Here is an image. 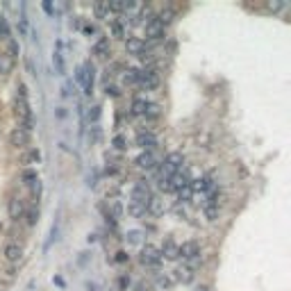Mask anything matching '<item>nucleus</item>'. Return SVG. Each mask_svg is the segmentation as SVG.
I'll return each instance as SVG.
<instances>
[{
	"label": "nucleus",
	"instance_id": "46",
	"mask_svg": "<svg viewBox=\"0 0 291 291\" xmlns=\"http://www.w3.org/2000/svg\"><path fill=\"white\" fill-rule=\"evenodd\" d=\"M130 287V278L127 275H121L119 278V289H127Z\"/></svg>",
	"mask_w": 291,
	"mask_h": 291
},
{
	"label": "nucleus",
	"instance_id": "44",
	"mask_svg": "<svg viewBox=\"0 0 291 291\" xmlns=\"http://www.w3.org/2000/svg\"><path fill=\"white\" fill-rule=\"evenodd\" d=\"M2 273H5V278H7V280H14V275H16V266H14V264H9V266H7V269H5V271H2Z\"/></svg>",
	"mask_w": 291,
	"mask_h": 291
},
{
	"label": "nucleus",
	"instance_id": "2",
	"mask_svg": "<svg viewBox=\"0 0 291 291\" xmlns=\"http://www.w3.org/2000/svg\"><path fill=\"white\" fill-rule=\"evenodd\" d=\"M182 168H185V157H182V152H168L164 157V162H162L159 175H162V178H171V175H175V173L182 171Z\"/></svg>",
	"mask_w": 291,
	"mask_h": 291
},
{
	"label": "nucleus",
	"instance_id": "19",
	"mask_svg": "<svg viewBox=\"0 0 291 291\" xmlns=\"http://www.w3.org/2000/svg\"><path fill=\"white\" fill-rule=\"evenodd\" d=\"M134 164L139 166L141 171H152V168L157 166V157H155L152 152H141V155H137Z\"/></svg>",
	"mask_w": 291,
	"mask_h": 291
},
{
	"label": "nucleus",
	"instance_id": "12",
	"mask_svg": "<svg viewBox=\"0 0 291 291\" xmlns=\"http://www.w3.org/2000/svg\"><path fill=\"white\" fill-rule=\"evenodd\" d=\"M159 255H162V259H168V262H175V259H180V248H178V244H175V239L166 237L164 241H162Z\"/></svg>",
	"mask_w": 291,
	"mask_h": 291
},
{
	"label": "nucleus",
	"instance_id": "9",
	"mask_svg": "<svg viewBox=\"0 0 291 291\" xmlns=\"http://www.w3.org/2000/svg\"><path fill=\"white\" fill-rule=\"evenodd\" d=\"M178 248H180V257H185L187 262H198L200 259V244L196 239H189V241H185Z\"/></svg>",
	"mask_w": 291,
	"mask_h": 291
},
{
	"label": "nucleus",
	"instance_id": "8",
	"mask_svg": "<svg viewBox=\"0 0 291 291\" xmlns=\"http://www.w3.org/2000/svg\"><path fill=\"white\" fill-rule=\"evenodd\" d=\"M162 41H166V27L152 21L150 25H146V43L152 48L155 43H162Z\"/></svg>",
	"mask_w": 291,
	"mask_h": 291
},
{
	"label": "nucleus",
	"instance_id": "37",
	"mask_svg": "<svg viewBox=\"0 0 291 291\" xmlns=\"http://www.w3.org/2000/svg\"><path fill=\"white\" fill-rule=\"evenodd\" d=\"M23 182H25V185H34V182H39V178H37V171H32V168H25V171H23Z\"/></svg>",
	"mask_w": 291,
	"mask_h": 291
},
{
	"label": "nucleus",
	"instance_id": "22",
	"mask_svg": "<svg viewBox=\"0 0 291 291\" xmlns=\"http://www.w3.org/2000/svg\"><path fill=\"white\" fill-rule=\"evenodd\" d=\"M155 285H157L159 289L168 291V289H173V285H175V280H173L171 273H162V271H157V275H155Z\"/></svg>",
	"mask_w": 291,
	"mask_h": 291
},
{
	"label": "nucleus",
	"instance_id": "33",
	"mask_svg": "<svg viewBox=\"0 0 291 291\" xmlns=\"http://www.w3.org/2000/svg\"><path fill=\"white\" fill-rule=\"evenodd\" d=\"M9 37H12V30H9V23H7V19L0 14V39H7L9 41Z\"/></svg>",
	"mask_w": 291,
	"mask_h": 291
},
{
	"label": "nucleus",
	"instance_id": "49",
	"mask_svg": "<svg viewBox=\"0 0 291 291\" xmlns=\"http://www.w3.org/2000/svg\"><path fill=\"white\" fill-rule=\"evenodd\" d=\"M269 9L271 12H280V9H285V5L282 2H269Z\"/></svg>",
	"mask_w": 291,
	"mask_h": 291
},
{
	"label": "nucleus",
	"instance_id": "18",
	"mask_svg": "<svg viewBox=\"0 0 291 291\" xmlns=\"http://www.w3.org/2000/svg\"><path fill=\"white\" fill-rule=\"evenodd\" d=\"M134 144L139 146L144 152H152V148L157 146V137H155V134H148V132H139L137 139H134Z\"/></svg>",
	"mask_w": 291,
	"mask_h": 291
},
{
	"label": "nucleus",
	"instance_id": "20",
	"mask_svg": "<svg viewBox=\"0 0 291 291\" xmlns=\"http://www.w3.org/2000/svg\"><path fill=\"white\" fill-rule=\"evenodd\" d=\"M173 21H175V12H173L171 7H166V9H159V12H155V23H159L162 27L171 25Z\"/></svg>",
	"mask_w": 291,
	"mask_h": 291
},
{
	"label": "nucleus",
	"instance_id": "21",
	"mask_svg": "<svg viewBox=\"0 0 291 291\" xmlns=\"http://www.w3.org/2000/svg\"><path fill=\"white\" fill-rule=\"evenodd\" d=\"M121 82L123 86H139V68H125Z\"/></svg>",
	"mask_w": 291,
	"mask_h": 291
},
{
	"label": "nucleus",
	"instance_id": "6",
	"mask_svg": "<svg viewBox=\"0 0 291 291\" xmlns=\"http://www.w3.org/2000/svg\"><path fill=\"white\" fill-rule=\"evenodd\" d=\"M159 84H162V78H159L157 68H144V71H139V89L155 91V89H159Z\"/></svg>",
	"mask_w": 291,
	"mask_h": 291
},
{
	"label": "nucleus",
	"instance_id": "32",
	"mask_svg": "<svg viewBox=\"0 0 291 291\" xmlns=\"http://www.w3.org/2000/svg\"><path fill=\"white\" fill-rule=\"evenodd\" d=\"M5 53L9 55L12 60H16V57H19V53H21L19 41H16V39H9V41H7V50H5Z\"/></svg>",
	"mask_w": 291,
	"mask_h": 291
},
{
	"label": "nucleus",
	"instance_id": "17",
	"mask_svg": "<svg viewBox=\"0 0 291 291\" xmlns=\"http://www.w3.org/2000/svg\"><path fill=\"white\" fill-rule=\"evenodd\" d=\"M82 73H84V84H82V89H84L86 96H91L93 84H96V68H93L91 62H84V64H82Z\"/></svg>",
	"mask_w": 291,
	"mask_h": 291
},
{
	"label": "nucleus",
	"instance_id": "50",
	"mask_svg": "<svg viewBox=\"0 0 291 291\" xmlns=\"http://www.w3.org/2000/svg\"><path fill=\"white\" fill-rule=\"evenodd\" d=\"M86 291H100L98 282H86Z\"/></svg>",
	"mask_w": 291,
	"mask_h": 291
},
{
	"label": "nucleus",
	"instance_id": "5",
	"mask_svg": "<svg viewBox=\"0 0 291 291\" xmlns=\"http://www.w3.org/2000/svg\"><path fill=\"white\" fill-rule=\"evenodd\" d=\"M7 141H9V146H12L14 150H25V148H30V144H32V132H25L23 127L16 125L12 132H9Z\"/></svg>",
	"mask_w": 291,
	"mask_h": 291
},
{
	"label": "nucleus",
	"instance_id": "31",
	"mask_svg": "<svg viewBox=\"0 0 291 291\" xmlns=\"http://www.w3.org/2000/svg\"><path fill=\"white\" fill-rule=\"evenodd\" d=\"M93 14H96V19H100V21L112 19V12H109V5H93Z\"/></svg>",
	"mask_w": 291,
	"mask_h": 291
},
{
	"label": "nucleus",
	"instance_id": "14",
	"mask_svg": "<svg viewBox=\"0 0 291 291\" xmlns=\"http://www.w3.org/2000/svg\"><path fill=\"white\" fill-rule=\"evenodd\" d=\"M173 280H175V282H182V285H191L193 280H196V271H193V266L191 264L178 266V269L173 271Z\"/></svg>",
	"mask_w": 291,
	"mask_h": 291
},
{
	"label": "nucleus",
	"instance_id": "38",
	"mask_svg": "<svg viewBox=\"0 0 291 291\" xmlns=\"http://www.w3.org/2000/svg\"><path fill=\"white\" fill-rule=\"evenodd\" d=\"M98 119H100V105H93V107H89V123H98Z\"/></svg>",
	"mask_w": 291,
	"mask_h": 291
},
{
	"label": "nucleus",
	"instance_id": "7",
	"mask_svg": "<svg viewBox=\"0 0 291 291\" xmlns=\"http://www.w3.org/2000/svg\"><path fill=\"white\" fill-rule=\"evenodd\" d=\"M25 200L21 198V196H9V200H7V216H9V221H14V223H19L21 218L25 216Z\"/></svg>",
	"mask_w": 291,
	"mask_h": 291
},
{
	"label": "nucleus",
	"instance_id": "42",
	"mask_svg": "<svg viewBox=\"0 0 291 291\" xmlns=\"http://www.w3.org/2000/svg\"><path fill=\"white\" fill-rule=\"evenodd\" d=\"M114 262H119V264H125V262H130V255H127L125 250H119V252H116V257H114Z\"/></svg>",
	"mask_w": 291,
	"mask_h": 291
},
{
	"label": "nucleus",
	"instance_id": "1",
	"mask_svg": "<svg viewBox=\"0 0 291 291\" xmlns=\"http://www.w3.org/2000/svg\"><path fill=\"white\" fill-rule=\"evenodd\" d=\"M14 116L19 121V127H23L25 132L34 130V114L32 105H30V93H27V84L19 82L16 84V96H14Z\"/></svg>",
	"mask_w": 291,
	"mask_h": 291
},
{
	"label": "nucleus",
	"instance_id": "36",
	"mask_svg": "<svg viewBox=\"0 0 291 291\" xmlns=\"http://www.w3.org/2000/svg\"><path fill=\"white\" fill-rule=\"evenodd\" d=\"M23 218H27V225L34 228L37 221H39V212H37V207H34V209H25V216H23Z\"/></svg>",
	"mask_w": 291,
	"mask_h": 291
},
{
	"label": "nucleus",
	"instance_id": "39",
	"mask_svg": "<svg viewBox=\"0 0 291 291\" xmlns=\"http://www.w3.org/2000/svg\"><path fill=\"white\" fill-rule=\"evenodd\" d=\"M105 93L109 96V98H121V89L119 86H114V84H109V82L105 84Z\"/></svg>",
	"mask_w": 291,
	"mask_h": 291
},
{
	"label": "nucleus",
	"instance_id": "29",
	"mask_svg": "<svg viewBox=\"0 0 291 291\" xmlns=\"http://www.w3.org/2000/svg\"><path fill=\"white\" fill-rule=\"evenodd\" d=\"M53 66H55V73H57V75H64V73H66V60H64L62 50H55L53 53Z\"/></svg>",
	"mask_w": 291,
	"mask_h": 291
},
{
	"label": "nucleus",
	"instance_id": "48",
	"mask_svg": "<svg viewBox=\"0 0 291 291\" xmlns=\"http://www.w3.org/2000/svg\"><path fill=\"white\" fill-rule=\"evenodd\" d=\"M82 32H84L86 37H93V34L98 32V30H96V27H93V25H84V27H82Z\"/></svg>",
	"mask_w": 291,
	"mask_h": 291
},
{
	"label": "nucleus",
	"instance_id": "11",
	"mask_svg": "<svg viewBox=\"0 0 291 291\" xmlns=\"http://www.w3.org/2000/svg\"><path fill=\"white\" fill-rule=\"evenodd\" d=\"M191 189L193 191H198V193H209V191H214L216 189V180H214V173H205L203 178H198V180H193L191 182Z\"/></svg>",
	"mask_w": 291,
	"mask_h": 291
},
{
	"label": "nucleus",
	"instance_id": "23",
	"mask_svg": "<svg viewBox=\"0 0 291 291\" xmlns=\"http://www.w3.org/2000/svg\"><path fill=\"white\" fill-rule=\"evenodd\" d=\"M123 214H125V207H123V203L121 200H109V212H107V216L112 218V221H119V218H123Z\"/></svg>",
	"mask_w": 291,
	"mask_h": 291
},
{
	"label": "nucleus",
	"instance_id": "34",
	"mask_svg": "<svg viewBox=\"0 0 291 291\" xmlns=\"http://www.w3.org/2000/svg\"><path fill=\"white\" fill-rule=\"evenodd\" d=\"M112 146L116 148V150H127V148H130V146H127V139L123 137V134H116V137L112 139Z\"/></svg>",
	"mask_w": 291,
	"mask_h": 291
},
{
	"label": "nucleus",
	"instance_id": "25",
	"mask_svg": "<svg viewBox=\"0 0 291 291\" xmlns=\"http://www.w3.org/2000/svg\"><path fill=\"white\" fill-rule=\"evenodd\" d=\"M146 212H150L152 216H162L164 214V200L159 198V196H152L148 207H146Z\"/></svg>",
	"mask_w": 291,
	"mask_h": 291
},
{
	"label": "nucleus",
	"instance_id": "26",
	"mask_svg": "<svg viewBox=\"0 0 291 291\" xmlns=\"http://www.w3.org/2000/svg\"><path fill=\"white\" fill-rule=\"evenodd\" d=\"M146 105H148V100L141 98V96H134V98H132V105H130V114H132V116H144Z\"/></svg>",
	"mask_w": 291,
	"mask_h": 291
},
{
	"label": "nucleus",
	"instance_id": "4",
	"mask_svg": "<svg viewBox=\"0 0 291 291\" xmlns=\"http://www.w3.org/2000/svg\"><path fill=\"white\" fill-rule=\"evenodd\" d=\"M139 262L144 266H148V269H152V271H157L164 259H162V255H159V248L146 244L144 248H141V252H139Z\"/></svg>",
	"mask_w": 291,
	"mask_h": 291
},
{
	"label": "nucleus",
	"instance_id": "27",
	"mask_svg": "<svg viewBox=\"0 0 291 291\" xmlns=\"http://www.w3.org/2000/svg\"><path fill=\"white\" fill-rule=\"evenodd\" d=\"M159 116H162V109H159L157 103H148V105H146V112H144L146 123H152V121H157Z\"/></svg>",
	"mask_w": 291,
	"mask_h": 291
},
{
	"label": "nucleus",
	"instance_id": "51",
	"mask_svg": "<svg viewBox=\"0 0 291 291\" xmlns=\"http://www.w3.org/2000/svg\"><path fill=\"white\" fill-rule=\"evenodd\" d=\"M43 9H46L48 14H53V5H50V2H43Z\"/></svg>",
	"mask_w": 291,
	"mask_h": 291
},
{
	"label": "nucleus",
	"instance_id": "43",
	"mask_svg": "<svg viewBox=\"0 0 291 291\" xmlns=\"http://www.w3.org/2000/svg\"><path fill=\"white\" fill-rule=\"evenodd\" d=\"M130 214H132V216H144L146 214V207H141V205H130Z\"/></svg>",
	"mask_w": 291,
	"mask_h": 291
},
{
	"label": "nucleus",
	"instance_id": "35",
	"mask_svg": "<svg viewBox=\"0 0 291 291\" xmlns=\"http://www.w3.org/2000/svg\"><path fill=\"white\" fill-rule=\"evenodd\" d=\"M157 187H159V191H164V193H171V191H173L171 178H162V175H159V180H157Z\"/></svg>",
	"mask_w": 291,
	"mask_h": 291
},
{
	"label": "nucleus",
	"instance_id": "16",
	"mask_svg": "<svg viewBox=\"0 0 291 291\" xmlns=\"http://www.w3.org/2000/svg\"><path fill=\"white\" fill-rule=\"evenodd\" d=\"M39 162H41V152L37 148H25L16 157V164H21V166H32V164H39Z\"/></svg>",
	"mask_w": 291,
	"mask_h": 291
},
{
	"label": "nucleus",
	"instance_id": "30",
	"mask_svg": "<svg viewBox=\"0 0 291 291\" xmlns=\"http://www.w3.org/2000/svg\"><path fill=\"white\" fill-rule=\"evenodd\" d=\"M203 214H205V218L209 223H214V221H218V216H221V209L214 205H205L203 207Z\"/></svg>",
	"mask_w": 291,
	"mask_h": 291
},
{
	"label": "nucleus",
	"instance_id": "15",
	"mask_svg": "<svg viewBox=\"0 0 291 291\" xmlns=\"http://www.w3.org/2000/svg\"><path fill=\"white\" fill-rule=\"evenodd\" d=\"M93 57H98V60H107L109 55H112V43H109V37H98L96 43L91 48Z\"/></svg>",
	"mask_w": 291,
	"mask_h": 291
},
{
	"label": "nucleus",
	"instance_id": "24",
	"mask_svg": "<svg viewBox=\"0 0 291 291\" xmlns=\"http://www.w3.org/2000/svg\"><path fill=\"white\" fill-rule=\"evenodd\" d=\"M14 66H16V60H12L7 53H0V75L14 73Z\"/></svg>",
	"mask_w": 291,
	"mask_h": 291
},
{
	"label": "nucleus",
	"instance_id": "52",
	"mask_svg": "<svg viewBox=\"0 0 291 291\" xmlns=\"http://www.w3.org/2000/svg\"><path fill=\"white\" fill-rule=\"evenodd\" d=\"M193 291H209V287H207V285H198V287H196V289H193Z\"/></svg>",
	"mask_w": 291,
	"mask_h": 291
},
{
	"label": "nucleus",
	"instance_id": "45",
	"mask_svg": "<svg viewBox=\"0 0 291 291\" xmlns=\"http://www.w3.org/2000/svg\"><path fill=\"white\" fill-rule=\"evenodd\" d=\"M75 82H78L80 86L84 84V73H82V66H78V71H75Z\"/></svg>",
	"mask_w": 291,
	"mask_h": 291
},
{
	"label": "nucleus",
	"instance_id": "47",
	"mask_svg": "<svg viewBox=\"0 0 291 291\" xmlns=\"http://www.w3.org/2000/svg\"><path fill=\"white\" fill-rule=\"evenodd\" d=\"M71 89H73L71 82H64V86H62V96H64V98H68V96H71Z\"/></svg>",
	"mask_w": 291,
	"mask_h": 291
},
{
	"label": "nucleus",
	"instance_id": "41",
	"mask_svg": "<svg viewBox=\"0 0 291 291\" xmlns=\"http://www.w3.org/2000/svg\"><path fill=\"white\" fill-rule=\"evenodd\" d=\"M125 239H127V244H139V241H141V232L139 230H130L125 234Z\"/></svg>",
	"mask_w": 291,
	"mask_h": 291
},
{
	"label": "nucleus",
	"instance_id": "10",
	"mask_svg": "<svg viewBox=\"0 0 291 291\" xmlns=\"http://www.w3.org/2000/svg\"><path fill=\"white\" fill-rule=\"evenodd\" d=\"M2 257L9 262V264H19L21 257H23V246L19 241H7L2 246Z\"/></svg>",
	"mask_w": 291,
	"mask_h": 291
},
{
	"label": "nucleus",
	"instance_id": "3",
	"mask_svg": "<svg viewBox=\"0 0 291 291\" xmlns=\"http://www.w3.org/2000/svg\"><path fill=\"white\" fill-rule=\"evenodd\" d=\"M152 198V191H150V185L146 182V180H137L132 187V193H130V200H132L134 205H141V207H148Z\"/></svg>",
	"mask_w": 291,
	"mask_h": 291
},
{
	"label": "nucleus",
	"instance_id": "40",
	"mask_svg": "<svg viewBox=\"0 0 291 291\" xmlns=\"http://www.w3.org/2000/svg\"><path fill=\"white\" fill-rule=\"evenodd\" d=\"M178 196H180V200H191V196H193V189L191 187H182V189H178Z\"/></svg>",
	"mask_w": 291,
	"mask_h": 291
},
{
	"label": "nucleus",
	"instance_id": "13",
	"mask_svg": "<svg viewBox=\"0 0 291 291\" xmlns=\"http://www.w3.org/2000/svg\"><path fill=\"white\" fill-rule=\"evenodd\" d=\"M125 50L127 55H144V53H150V46L146 43L144 39H139V37H127L125 39Z\"/></svg>",
	"mask_w": 291,
	"mask_h": 291
},
{
	"label": "nucleus",
	"instance_id": "28",
	"mask_svg": "<svg viewBox=\"0 0 291 291\" xmlns=\"http://www.w3.org/2000/svg\"><path fill=\"white\" fill-rule=\"evenodd\" d=\"M109 32H112L114 39H125V27H123V21H121V19H112V21H109Z\"/></svg>",
	"mask_w": 291,
	"mask_h": 291
}]
</instances>
